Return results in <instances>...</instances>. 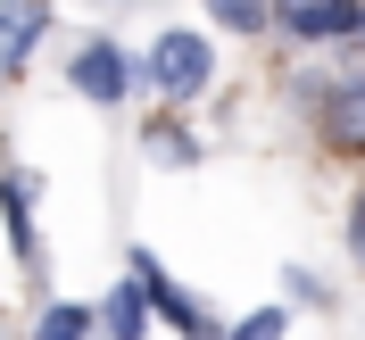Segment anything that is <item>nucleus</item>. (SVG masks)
<instances>
[{
  "label": "nucleus",
  "instance_id": "7ed1b4c3",
  "mask_svg": "<svg viewBox=\"0 0 365 340\" xmlns=\"http://www.w3.org/2000/svg\"><path fill=\"white\" fill-rule=\"evenodd\" d=\"M67 83L83 91V100H100V108H116V100L133 91V58H125L116 42H83L67 58Z\"/></svg>",
  "mask_w": 365,
  "mask_h": 340
},
{
  "label": "nucleus",
  "instance_id": "f8f14e48",
  "mask_svg": "<svg viewBox=\"0 0 365 340\" xmlns=\"http://www.w3.org/2000/svg\"><path fill=\"white\" fill-rule=\"evenodd\" d=\"M282 282H291V299H307V307H324V282H316V274H307V266H291V274H282Z\"/></svg>",
  "mask_w": 365,
  "mask_h": 340
},
{
  "label": "nucleus",
  "instance_id": "423d86ee",
  "mask_svg": "<svg viewBox=\"0 0 365 340\" xmlns=\"http://www.w3.org/2000/svg\"><path fill=\"white\" fill-rule=\"evenodd\" d=\"M0 225H9V249H17V266L25 274H42V241H34V182L9 166L0 175Z\"/></svg>",
  "mask_w": 365,
  "mask_h": 340
},
{
  "label": "nucleus",
  "instance_id": "9b49d317",
  "mask_svg": "<svg viewBox=\"0 0 365 340\" xmlns=\"http://www.w3.org/2000/svg\"><path fill=\"white\" fill-rule=\"evenodd\" d=\"M282 332H291V307H257V316H241L225 340H282Z\"/></svg>",
  "mask_w": 365,
  "mask_h": 340
},
{
  "label": "nucleus",
  "instance_id": "20e7f679",
  "mask_svg": "<svg viewBox=\"0 0 365 340\" xmlns=\"http://www.w3.org/2000/svg\"><path fill=\"white\" fill-rule=\"evenodd\" d=\"M324 141L341 158H365V75H341L324 91Z\"/></svg>",
  "mask_w": 365,
  "mask_h": 340
},
{
  "label": "nucleus",
  "instance_id": "1a4fd4ad",
  "mask_svg": "<svg viewBox=\"0 0 365 340\" xmlns=\"http://www.w3.org/2000/svg\"><path fill=\"white\" fill-rule=\"evenodd\" d=\"M207 17L225 25V34H266V25H274V0H207Z\"/></svg>",
  "mask_w": 365,
  "mask_h": 340
},
{
  "label": "nucleus",
  "instance_id": "6e6552de",
  "mask_svg": "<svg viewBox=\"0 0 365 340\" xmlns=\"http://www.w3.org/2000/svg\"><path fill=\"white\" fill-rule=\"evenodd\" d=\"M91 307H75V299H50L42 316H34V340H91Z\"/></svg>",
  "mask_w": 365,
  "mask_h": 340
},
{
  "label": "nucleus",
  "instance_id": "f257e3e1",
  "mask_svg": "<svg viewBox=\"0 0 365 340\" xmlns=\"http://www.w3.org/2000/svg\"><path fill=\"white\" fill-rule=\"evenodd\" d=\"M141 83L158 91V100H200L207 83H216V50H207V34H191V25H166L158 42H150V58H141Z\"/></svg>",
  "mask_w": 365,
  "mask_h": 340
},
{
  "label": "nucleus",
  "instance_id": "39448f33",
  "mask_svg": "<svg viewBox=\"0 0 365 340\" xmlns=\"http://www.w3.org/2000/svg\"><path fill=\"white\" fill-rule=\"evenodd\" d=\"M50 34V0H0V83H17L25 50Z\"/></svg>",
  "mask_w": 365,
  "mask_h": 340
},
{
  "label": "nucleus",
  "instance_id": "ddd939ff",
  "mask_svg": "<svg viewBox=\"0 0 365 340\" xmlns=\"http://www.w3.org/2000/svg\"><path fill=\"white\" fill-rule=\"evenodd\" d=\"M349 257L365 266V191H357V207H349Z\"/></svg>",
  "mask_w": 365,
  "mask_h": 340
},
{
  "label": "nucleus",
  "instance_id": "0eeeda50",
  "mask_svg": "<svg viewBox=\"0 0 365 340\" xmlns=\"http://www.w3.org/2000/svg\"><path fill=\"white\" fill-rule=\"evenodd\" d=\"M100 324H108V340H150V307H141V291H133V282H116V291H108Z\"/></svg>",
  "mask_w": 365,
  "mask_h": 340
},
{
  "label": "nucleus",
  "instance_id": "9d476101",
  "mask_svg": "<svg viewBox=\"0 0 365 340\" xmlns=\"http://www.w3.org/2000/svg\"><path fill=\"white\" fill-rule=\"evenodd\" d=\"M150 158L158 166H200V141L182 133V125H150Z\"/></svg>",
  "mask_w": 365,
  "mask_h": 340
},
{
  "label": "nucleus",
  "instance_id": "4468645a",
  "mask_svg": "<svg viewBox=\"0 0 365 340\" xmlns=\"http://www.w3.org/2000/svg\"><path fill=\"white\" fill-rule=\"evenodd\" d=\"M307 9H324V0H274V25H299Z\"/></svg>",
  "mask_w": 365,
  "mask_h": 340
},
{
  "label": "nucleus",
  "instance_id": "f03ea898",
  "mask_svg": "<svg viewBox=\"0 0 365 340\" xmlns=\"http://www.w3.org/2000/svg\"><path fill=\"white\" fill-rule=\"evenodd\" d=\"M125 282H133V291H141V307H150L158 324H175L182 340H191V332H216V324L200 316V299H182L175 282H166V266H158L150 249H133V266H125Z\"/></svg>",
  "mask_w": 365,
  "mask_h": 340
},
{
  "label": "nucleus",
  "instance_id": "2eb2a0df",
  "mask_svg": "<svg viewBox=\"0 0 365 340\" xmlns=\"http://www.w3.org/2000/svg\"><path fill=\"white\" fill-rule=\"evenodd\" d=\"M191 340H216V332H191Z\"/></svg>",
  "mask_w": 365,
  "mask_h": 340
}]
</instances>
